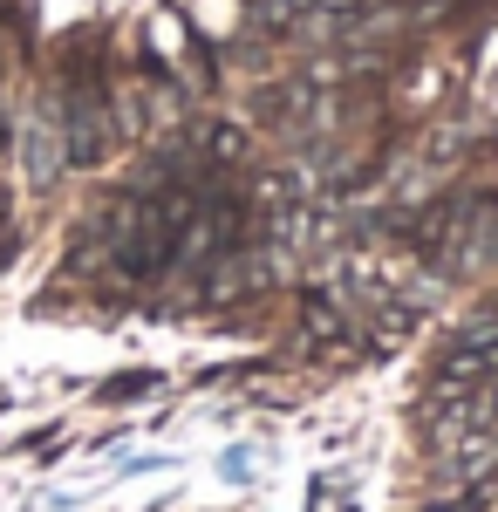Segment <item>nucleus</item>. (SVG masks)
<instances>
[{"mask_svg": "<svg viewBox=\"0 0 498 512\" xmlns=\"http://www.w3.org/2000/svg\"><path fill=\"white\" fill-rule=\"evenodd\" d=\"M151 390V376H123V383H110V396H144Z\"/></svg>", "mask_w": 498, "mask_h": 512, "instance_id": "1", "label": "nucleus"}]
</instances>
